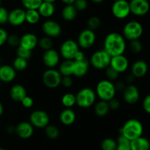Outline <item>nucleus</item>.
<instances>
[{"instance_id": "5", "label": "nucleus", "mask_w": 150, "mask_h": 150, "mask_svg": "<svg viewBox=\"0 0 150 150\" xmlns=\"http://www.w3.org/2000/svg\"><path fill=\"white\" fill-rule=\"evenodd\" d=\"M144 28L142 24L137 21H130L123 26L122 34L125 40L129 41L138 40L142 36Z\"/></svg>"}, {"instance_id": "14", "label": "nucleus", "mask_w": 150, "mask_h": 150, "mask_svg": "<svg viewBox=\"0 0 150 150\" xmlns=\"http://www.w3.org/2000/svg\"><path fill=\"white\" fill-rule=\"evenodd\" d=\"M42 63L48 69H55L60 61V54L54 49L44 51L42 57Z\"/></svg>"}, {"instance_id": "4", "label": "nucleus", "mask_w": 150, "mask_h": 150, "mask_svg": "<svg viewBox=\"0 0 150 150\" xmlns=\"http://www.w3.org/2000/svg\"><path fill=\"white\" fill-rule=\"evenodd\" d=\"M97 95L95 91L90 88H83L76 94V105L81 108H89L95 104Z\"/></svg>"}, {"instance_id": "9", "label": "nucleus", "mask_w": 150, "mask_h": 150, "mask_svg": "<svg viewBox=\"0 0 150 150\" xmlns=\"http://www.w3.org/2000/svg\"><path fill=\"white\" fill-rule=\"evenodd\" d=\"M29 122L32 126L38 129H44L49 124L50 117L47 112L42 110H36L29 116Z\"/></svg>"}, {"instance_id": "51", "label": "nucleus", "mask_w": 150, "mask_h": 150, "mask_svg": "<svg viewBox=\"0 0 150 150\" xmlns=\"http://www.w3.org/2000/svg\"><path fill=\"white\" fill-rule=\"evenodd\" d=\"M114 86H115L117 92V91H120H120H124V89L125 88L126 85L123 82H121V81H117L116 83H114Z\"/></svg>"}, {"instance_id": "52", "label": "nucleus", "mask_w": 150, "mask_h": 150, "mask_svg": "<svg viewBox=\"0 0 150 150\" xmlns=\"http://www.w3.org/2000/svg\"><path fill=\"white\" fill-rule=\"evenodd\" d=\"M7 132L10 135H12L13 133H16V126H13V125H10L7 127V129H6Z\"/></svg>"}, {"instance_id": "7", "label": "nucleus", "mask_w": 150, "mask_h": 150, "mask_svg": "<svg viewBox=\"0 0 150 150\" xmlns=\"http://www.w3.org/2000/svg\"><path fill=\"white\" fill-rule=\"evenodd\" d=\"M62 76L55 69H48L42 73V81L45 87L50 89H55L61 85Z\"/></svg>"}, {"instance_id": "54", "label": "nucleus", "mask_w": 150, "mask_h": 150, "mask_svg": "<svg viewBox=\"0 0 150 150\" xmlns=\"http://www.w3.org/2000/svg\"><path fill=\"white\" fill-rule=\"evenodd\" d=\"M65 4H73L76 0H61Z\"/></svg>"}, {"instance_id": "34", "label": "nucleus", "mask_w": 150, "mask_h": 150, "mask_svg": "<svg viewBox=\"0 0 150 150\" xmlns=\"http://www.w3.org/2000/svg\"><path fill=\"white\" fill-rule=\"evenodd\" d=\"M117 146L116 150H131L130 141L125 138L123 135H120L117 140Z\"/></svg>"}, {"instance_id": "59", "label": "nucleus", "mask_w": 150, "mask_h": 150, "mask_svg": "<svg viewBox=\"0 0 150 150\" xmlns=\"http://www.w3.org/2000/svg\"><path fill=\"white\" fill-rule=\"evenodd\" d=\"M1 0H0V7H1Z\"/></svg>"}, {"instance_id": "1", "label": "nucleus", "mask_w": 150, "mask_h": 150, "mask_svg": "<svg viewBox=\"0 0 150 150\" xmlns=\"http://www.w3.org/2000/svg\"><path fill=\"white\" fill-rule=\"evenodd\" d=\"M127 47L125 38L117 32L108 33L103 41V49L111 57L124 54Z\"/></svg>"}, {"instance_id": "35", "label": "nucleus", "mask_w": 150, "mask_h": 150, "mask_svg": "<svg viewBox=\"0 0 150 150\" xmlns=\"http://www.w3.org/2000/svg\"><path fill=\"white\" fill-rule=\"evenodd\" d=\"M117 143L116 140L111 138H106L103 140L101 143V149L102 150H116Z\"/></svg>"}, {"instance_id": "48", "label": "nucleus", "mask_w": 150, "mask_h": 150, "mask_svg": "<svg viewBox=\"0 0 150 150\" xmlns=\"http://www.w3.org/2000/svg\"><path fill=\"white\" fill-rule=\"evenodd\" d=\"M108 105H109L110 110H117L120 107V101L117 99L116 97L111 99L110 101H108Z\"/></svg>"}, {"instance_id": "12", "label": "nucleus", "mask_w": 150, "mask_h": 150, "mask_svg": "<svg viewBox=\"0 0 150 150\" xmlns=\"http://www.w3.org/2000/svg\"><path fill=\"white\" fill-rule=\"evenodd\" d=\"M42 31L45 36L54 38L61 35L62 27L59 22L52 19L45 20L42 24Z\"/></svg>"}, {"instance_id": "45", "label": "nucleus", "mask_w": 150, "mask_h": 150, "mask_svg": "<svg viewBox=\"0 0 150 150\" xmlns=\"http://www.w3.org/2000/svg\"><path fill=\"white\" fill-rule=\"evenodd\" d=\"M21 104L23 107H24L25 108L29 109V108H31V107L33 106L34 100H33V99H32V97L26 95V96H25L24 98L22 99V101H21Z\"/></svg>"}, {"instance_id": "40", "label": "nucleus", "mask_w": 150, "mask_h": 150, "mask_svg": "<svg viewBox=\"0 0 150 150\" xmlns=\"http://www.w3.org/2000/svg\"><path fill=\"white\" fill-rule=\"evenodd\" d=\"M105 76H106V79L113 82L114 81L117 80V79L119 77V75H120V74L117 71H116L114 69H113L111 66H108V68H106L105 69Z\"/></svg>"}, {"instance_id": "17", "label": "nucleus", "mask_w": 150, "mask_h": 150, "mask_svg": "<svg viewBox=\"0 0 150 150\" xmlns=\"http://www.w3.org/2000/svg\"><path fill=\"white\" fill-rule=\"evenodd\" d=\"M26 21V10L22 8H15L9 12L8 23L13 26H19Z\"/></svg>"}, {"instance_id": "53", "label": "nucleus", "mask_w": 150, "mask_h": 150, "mask_svg": "<svg viewBox=\"0 0 150 150\" xmlns=\"http://www.w3.org/2000/svg\"><path fill=\"white\" fill-rule=\"evenodd\" d=\"M134 79H135L134 76H133L132 74H128L127 76H126L125 80H126V82H128L129 84H132V82H133Z\"/></svg>"}, {"instance_id": "58", "label": "nucleus", "mask_w": 150, "mask_h": 150, "mask_svg": "<svg viewBox=\"0 0 150 150\" xmlns=\"http://www.w3.org/2000/svg\"><path fill=\"white\" fill-rule=\"evenodd\" d=\"M0 150H6V149H5L2 148V147H0Z\"/></svg>"}, {"instance_id": "38", "label": "nucleus", "mask_w": 150, "mask_h": 150, "mask_svg": "<svg viewBox=\"0 0 150 150\" xmlns=\"http://www.w3.org/2000/svg\"><path fill=\"white\" fill-rule=\"evenodd\" d=\"M88 29H92V30L95 31L96 29H99L101 25V20L98 16H93L89 18L86 22Z\"/></svg>"}, {"instance_id": "41", "label": "nucleus", "mask_w": 150, "mask_h": 150, "mask_svg": "<svg viewBox=\"0 0 150 150\" xmlns=\"http://www.w3.org/2000/svg\"><path fill=\"white\" fill-rule=\"evenodd\" d=\"M16 54H17V57H21V58L26 59V60H29V59L31 58V57H32V51L26 49L19 46L17 47Z\"/></svg>"}, {"instance_id": "36", "label": "nucleus", "mask_w": 150, "mask_h": 150, "mask_svg": "<svg viewBox=\"0 0 150 150\" xmlns=\"http://www.w3.org/2000/svg\"><path fill=\"white\" fill-rule=\"evenodd\" d=\"M38 46L44 51L51 49L53 48L54 46V42L52 41V38H49L48 36H43L39 39L38 41Z\"/></svg>"}, {"instance_id": "47", "label": "nucleus", "mask_w": 150, "mask_h": 150, "mask_svg": "<svg viewBox=\"0 0 150 150\" xmlns=\"http://www.w3.org/2000/svg\"><path fill=\"white\" fill-rule=\"evenodd\" d=\"M142 107L144 110L148 114H150V94H148L144 98L142 102Z\"/></svg>"}, {"instance_id": "13", "label": "nucleus", "mask_w": 150, "mask_h": 150, "mask_svg": "<svg viewBox=\"0 0 150 150\" xmlns=\"http://www.w3.org/2000/svg\"><path fill=\"white\" fill-rule=\"evenodd\" d=\"M130 13L136 16H143L147 14L150 10L148 0H130Z\"/></svg>"}, {"instance_id": "16", "label": "nucleus", "mask_w": 150, "mask_h": 150, "mask_svg": "<svg viewBox=\"0 0 150 150\" xmlns=\"http://www.w3.org/2000/svg\"><path fill=\"white\" fill-rule=\"evenodd\" d=\"M109 66H111L113 69H114L119 74L124 73L128 69V58L124 54L111 57Z\"/></svg>"}, {"instance_id": "61", "label": "nucleus", "mask_w": 150, "mask_h": 150, "mask_svg": "<svg viewBox=\"0 0 150 150\" xmlns=\"http://www.w3.org/2000/svg\"><path fill=\"white\" fill-rule=\"evenodd\" d=\"M113 1H117V0H113Z\"/></svg>"}, {"instance_id": "56", "label": "nucleus", "mask_w": 150, "mask_h": 150, "mask_svg": "<svg viewBox=\"0 0 150 150\" xmlns=\"http://www.w3.org/2000/svg\"><path fill=\"white\" fill-rule=\"evenodd\" d=\"M93 3H95V4H100V3L103 2L105 0H91Z\"/></svg>"}, {"instance_id": "18", "label": "nucleus", "mask_w": 150, "mask_h": 150, "mask_svg": "<svg viewBox=\"0 0 150 150\" xmlns=\"http://www.w3.org/2000/svg\"><path fill=\"white\" fill-rule=\"evenodd\" d=\"M16 133L22 139L30 138L34 134V126L29 121H23L16 126Z\"/></svg>"}, {"instance_id": "3", "label": "nucleus", "mask_w": 150, "mask_h": 150, "mask_svg": "<svg viewBox=\"0 0 150 150\" xmlns=\"http://www.w3.org/2000/svg\"><path fill=\"white\" fill-rule=\"evenodd\" d=\"M96 95L100 100L108 101L114 98L117 94L114 83L107 79L99 81L95 88Z\"/></svg>"}, {"instance_id": "60", "label": "nucleus", "mask_w": 150, "mask_h": 150, "mask_svg": "<svg viewBox=\"0 0 150 150\" xmlns=\"http://www.w3.org/2000/svg\"><path fill=\"white\" fill-rule=\"evenodd\" d=\"M1 80H0V88H1Z\"/></svg>"}, {"instance_id": "26", "label": "nucleus", "mask_w": 150, "mask_h": 150, "mask_svg": "<svg viewBox=\"0 0 150 150\" xmlns=\"http://www.w3.org/2000/svg\"><path fill=\"white\" fill-rule=\"evenodd\" d=\"M131 150H150V141L143 136L130 141Z\"/></svg>"}, {"instance_id": "43", "label": "nucleus", "mask_w": 150, "mask_h": 150, "mask_svg": "<svg viewBox=\"0 0 150 150\" xmlns=\"http://www.w3.org/2000/svg\"><path fill=\"white\" fill-rule=\"evenodd\" d=\"M9 12L4 7H0V25H4L8 23Z\"/></svg>"}, {"instance_id": "55", "label": "nucleus", "mask_w": 150, "mask_h": 150, "mask_svg": "<svg viewBox=\"0 0 150 150\" xmlns=\"http://www.w3.org/2000/svg\"><path fill=\"white\" fill-rule=\"evenodd\" d=\"M3 113H4V106H3L2 103L0 101V117L2 116Z\"/></svg>"}, {"instance_id": "10", "label": "nucleus", "mask_w": 150, "mask_h": 150, "mask_svg": "<svg viewBox=\"0 0 150 150\" xmlns=\"http://www.w3.org/2000/svg\"><path fill=\"white\" fill-rule=\"evenodd\" d=\"M96 38L95 31L86 28L79 32L78 35L77 43L80 48L83 49H88L95 44Z\"/></svg>"}, {"instance_id": "23", "label": "nucleus", "mask_w": 150, "mask_h": 150, "mask_svg": "<svg viewBox=\"0 0 150 150\" xmlns=\"http://www.w3.org/2000/svg\"><path fill=\"white\" fill-rule=\"evenodd\" d=\"M89 69V62L86 59L81 61H75L73 66V76L83 77L87 74Z\"/></svg>"}, {"instance_id": "50", "label": "nucleus", "mask_w": 150, "mask_h": 150, "mask_svg": "<svg viewBox=\"0 0 150 150\" xmlns=\"http://www.w3.org/2000/svg\"><path fill=\"white\" fill-rule=\"evenodd\" d=\"M85 59L86 58V57H85L84 53H83V51H81V50H79V51H77L76 55H75L73 60H75V61H81V60H85Z\"/></svg>"}, {"instance_id": "8", "label": "nucleus", "mask_w": 150, "mask_h": 150, "mask_svg": "<svg viewBox=\"0 0 150 150\" xmlns=\"http://www.w3.org/2000/svg\"><path fill=\"white\" fill-rule=\"evenodd\" d=\"M80 50L77 41L73 39H67L63 41L60 46L59 54L64 60H73L75 55Z\"/></svg>"}, {"instance_id": "11", "label": "nucleus", "mask_w": 150, "mask_h": 150, "mask_svg": "<svg viewBox=\"0 0 150 150\" xmlns=\"http://www.w3.org/2000/svg\"><path fill=\"white\" fill-rule=\"evenodd\" d=\"M111 13L117 19H125L130 14V3L127 0H117L111 7Z\"/></svg>"}, {"instance_id": "33", "label": "nucleus", "mask_w": 150, "mask_h": 150, "mask_svg": "<svg viewBox=\"0 0 150 150\" xmlns=\"http://www.w3.org/2000/svg\"><path fill=\"white\" fill-rule=\"evenodd\" d=\"M44 129H45V135L50 139H57L59 136V129L55 125L48 124Z\"/></svg>"}, {"instance_id": "31", "label": "nucleus", "mask_w": 150, "mask_h": 150, "mask_svg": "<svg viewBox=\"0 0 150 150\" xmlns=\"http://www.w3.org/2000/svg\"><path fill=\"white\" fill-rule=\"evenodd\" d=\"M40 15L38 10H26V21L32 25L37 24L40 20Z\"/></svg>"}, {"instance_id": "22", "label": "nucleus", "mask_w": 150, "mask_h": 150, "mask_svg": "<svg viewBox=\"0 0 150 150\" xmlns=\"http://www.w3.org/2000/svg\"><path fill=\"white\" fill-rule=\"evenodd\" d=\"M26 89L21 84H16L11 87L10 90V96L14 101L21 102L23 98L27 95Z\"/></svg>"}, {"instance_id": "44", "label": "nucleus", "mask_w": 150, "mask_h": 150, "mask_svg": "<svg viewBox=\"0 0 150 150\" xmlns=\"http://www.w3.org/2000/svg\"><path fill=\"white\" fill-rule=\"evenodd\" d=\"M73 5L76 7L77 11H84L88 7V2L86 0H76L73 3Z\"/></svg>"}, {"instance_id": "57", "label": "nucleus", "mask_w": 150, "mask_h": 150, "mask_svg": "<svg viewBox=\"0 0 150 150\" xmlns=\"http://www.w3.org/2000/svg\"><path fill=\"white\" fill-rule=\"evenodd\" d=\"M57 0H42V1H48V2H51L54 3Z\"/></svg>"}, {"instance_id": "37", "label": "nucleus", "mask_w": 150, "mask_h": 150, "mask_svg": "<svg viewBox=\"0 0 150 150\" xmlns=\"http://www.w3.org/2000/svg\"><path fill=\"white\" fill-rule=\"evenodd\" d=\"M21 4L26 10H38L42 0H21Z\"/></svg>"}, {"instance_id": "25", "label": "nucleus", "mask_w": 150, "mask_h": 150, "mask_svg": "<svg viewBox=\"0 0 150 150\" xmlns=\"http://www.w3.org/2000/svg\"><path fill=\"white\" fill-rule=\"evenodd\" d=\"M38 10L41 17L45 18V19H49L55 13L56 7L54 3L42 1Z\"/></svg>"}, {"instance_id": "29", "label": "nucleus", "mask_w": 150, "mask_h": 150, "mask_svg": "<svg viewBox=\"0 0 150 150\" xmlns=\"http://www.w3.org/2000/svg\"><path fill=\"white\" fill-rule=\"evenodd\" d=\"M110 111L108 102L106 101L100 100L95 105V113L98 117H105Z\"/></svg>"}, {"instance_id": "2", "label": "nucleus", "mask_w": 150, "mask_h": 150, "mask_svg": "<svg viewBox=\"0 0 150 150\" xmlns=\"http://www.w3.org/2000/svg\"><path fill=\"white\" fill-rule=\"evenodd\" d=\"M143 132V124L141 121L136 119H130L126 121L120 130V135L130 141L142 136Z\"/></svg>"}, {"instance_id": "30", "label": "nucleus", "mask_w": 150, "mask_h": 150, "mask_svg": "<svg viewBox=\"0 0 150 150\" xmlns=\"http://www.w3.org/2000/svg\"><path fill=\"white\" fill-rule=\"evenodd\" d=\"M61 102L65 108H72L76 104V95L73 93H66L62 96Z\"/></svg>"}, {"instance_id": "20", "label": "nucleus", "mask_w": 150, "mask_h": 150, "mask_svg": "<svg viewBox=\"0 0 150 150\" xmlns=\"http://www.w3.org/2000/svg\"><path fill=\"white\" fill-rule=\"evenodd\" d=\"M16 71L13 66L4 64L0 66V80L1 82L10 83L16 77Z\"/></svg>"}, {"instance_id": "49", "label": "nucleus", "mask_w": 150, "mask_h": 150, "mask_svg": "<svg viewBox=\"0 0 150 150\" xmlns=\"http://www.w3.org/2000/svg\"><path fill=\"white\" fill-rule=\"evenodd\" d=\"M8 33L7 31L3 28L0 27V47L7 43V38H8Z\"/></svg>"}, {"instance_id": "39", "label": "nucleus", "mask_w": 150, "mask_h": 150, "mask_svg": "<svg viewBox=\"0 0 150 150\" xmlns=\"http://www.w3.org/2000/svg\"><path fill=\"white\" fill-rule=\"evenodd\" d=\"M129 48L133 53L139 54L143 49V44H142V41H139V39L133 40V41H130Z\"/></svg>"}, {"instance_id": "21", "label": "nucleus", "mask_w": 150, "mask_h": 150, "mask_svg": "<svg viewBox=\"0 0 150 150\" xmlns=\"http://www.w3.org/2000/svg\"><path fill=\"white\" fill-rule=\"evenodd\" d=\"M148 69L149 67L146 61L142 60H136L131 66V74L135 78H142L146 74Z\"/></svg>"}, {"instance_id": "27", "label": "nucleus", "mask_w": 150, "mask_h": 150, "mask_svg": "<svg viewBox=\"0 0 150 150\" xmlns=\"http://www.w3.org/2000/svg\"><path fill=\"white\" fill-rule=\"evenodd\" d=\"M78 11L73 4H65L62 10V17L66 21H72L76 18Z\"/></svg>"}, {"instance_id": "32", "label": "nucleus", "mask_w": 150, "mask_h": 150, "mask_svg": "<svg viewBox=\"0 0 150 150\" xmlns=\"http://www.w3.org/2000/svg\"><path fill=\"white\" fill-rule=\"evenodd\" d=\"M13 67L16 71H23L28 67V60L21 57H16L13 60Z\"/></svg>"}, {"instance_id": "6", "label": "nucleus", "mask_w": 150, "mask_h": 150, "mask_svg": "<svg viewBox=\"0 0 150 150\" xmlns=\"http://www.w3.org/2000/svg\"><path fill=\"white\" fill-rule=\"evenodd\" d=\"M111 57L103 49L97 50L91 55L89 64L95 69L103 70L109 66Z\"/></svg>"}, {"instance_id": "24", "label": "nucleus", "mask_w": 150, "mask_h": 150, "mask_svg": "<svg viewBox=\"0 0 150 150\" xmlns=\"http://www.w3.org/2000/svg\"><path fill=\"white\" fill-rule=\"evenodd\" d=\"M76 120V113L72 108H64L59 114V121L65 126L73 124Z\"/></svg>"}, {"instance_id": "42", "label": "nucleus", "mask_w": 150, "mask_h": 150, "mask_svg": "<svg viewBox=\"0 0 150 150\" xmlns=\"http://www.w3.org/2000/svg\"><path fill=\"white\" fill-rule=\"evenodd\" d=\"M7 44L11 47L19 46L20 45V37L18 35L13 34V35H8V38L7 40Z\"/></svg>"}, {"instance_id": "19", "label": "nucleus", "mask_w": 150, "mask_h": 150, "mask_svg": "<svg viewBox=\"0 0 150 150\" xmlns=\"http://www.w3.org/2000/svg\"><path fill=\"white\" fill-rule=\"evenodd\" d=\"M38 36L33 32H26L24 33L21 37H20V46L23 47L28 50L35 49L38 46Z\"/></svg>"}, {"instance_id": "46", "label": "nucleus", "mask_w": 150, "mask_h": 150, "mask_svg": "<svg viewBox=\"0 0 150 150\" xmlns=\"http://www.w3.org/2000/svg\"><path fill=\"white\" fill-rule=\"evenodd\" d=\"M73 80L72 79L71 76H62V79L61 85H62L63 87L66 88H70V87L73 85Z\"/></svg>"}, {"instance_id": "15", "label": "nucleus", "mask_w": 150, "mask_h": 150, "mask_svg": "<svg viewBox=\"0 0 150 150\" xmlns=\"http://www.w3.org/2000/svg\"><path fill=\"white\" fill-rule=\"evenodd\" d=\"M122 96L123 99L127 104H136L140 98V93H139V88L133 84H129L122 91Z\"/></svg>"}, {"instance_id": "28", "label": "nucleus", "mask_w": 150, "mask_h": 150, "mask_svg": "<svg viewBox=\"0 0 150 150\" xmlns=\"http://www.w3.org/2000/svg\"><path fill=\"white\" fill-rule=\"evenodd\" d=\"M73 66H74V60H64V61L59 64L58 71L62 76H71L72 75H73Z\"/></svg>"}]
</instances>
